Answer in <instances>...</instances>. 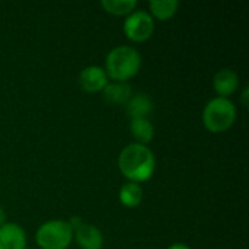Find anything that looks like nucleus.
Here are the masks:
<instances>
[{"label":"nucleus","instance_id":"f257e3e1","mask_svg":"<svg viewBox=\"0 0 249 249\" xmlns=\"http://www.w3.org/2000/svg\"><path fill=\"white\" fill-rule=\"evenodd\" d=\"M117 163L124 178L134 184L147 182L156 171V158L152 149L136 142L127 144L120 152Z\"/></svg>","mask_w":249,"mask_h":249},{"label":"nucleus","instance_id":"f03ea898","mask_svg":"<svg viewBox=\"0 0 249 249\" xmlns=\"http://www.w3.org/2000/svg\"><path fill=\"white\" fill-rule=\"evenodd\" d=\"M142 69L140 53L130 45L114 47L105 57L104 70L112 82L127 83L130 79L136 77Z\"/></svg>","mask_w":249,"mask_h":249},{"label":"nucleus","instance_id":"7ed1b4c3","mask_svg":"<svg viewBox=\"0 0 249 249\" xmlns=\"http://www.w3.org/2000/svg\"><path fill=\"white\" fill-rule=\"evenodd\" d=\"M203 124L207 131L220 134L233 127L238 118V108L229 98H212L203 108Z\"/></svg>","mask_w":249,"mask_h":249},{"label":"nucleus","instance_id":"20e7f679","mask_svg":"<svg viewBox=\"0 0 249 249\" xmlns=\"http://www.w3.org/2000/svg\"><path fill=\"white\" fill-rule=\"evenodd\" d=\"M73 229L67 220L53 219L44 222L35 232L39 249H67L73 242Z\"/></svg>","mask_w":249,"mask_h":249},{"label":"nucleus","instance_id":"39448f33","mask_svg":"<svg viewBox=\"0 0 249 249\" xmlns=\"http://www.w3.org/2000/svg\"><path fill=\"white\" fill-rule=\"evenodd\" d=\"M155 29H156L155 19L146 10H134L125 18L123 23L124 35L136 44L150 39L152 35L155 34Z\"/></svg>","mask_w":249,"mask_h":249},{"label":"nucleus","instance_id":"423d86ee","mask_svg":"<svg viewBox=\"0 0 249 249\" xmlns=\"http://www.w3.org/2000/svg\"><path fill=\"white\" fill-rule=\"evenodd\" d=\"M79 86L83 92L86 93H98L102 92L105 89V86L108 85L109 79L104 70V67L92 64L85 67L77 77Z\"/></svg>","mask_w":249,"mask_h":249},{"label":"nucleus","instance_id":"0eeeda50","mask_svg":"<svg viewBox=\"0 0 249 249\" xmlns=\"http://www.w3.org/2000/svg\"><path fill=\"white\" fill-rule=\"evenodd\" d=\"M0 249H26V232L18 223L0 226Z\"/></svg>","mask_w":249,"mask_h":249},{"label":"nucleus","instance_id":"6e6552de","mask_svg":"<svg viewBox=\"0 0 249 249\" xmlns=\"http://www.w3.org/2000/svg\"><path fill=\"white\" fill-rule=\"evenodd\" d=\"M73 239H76L77 245L82 249H102L104 242H105L101 229L86 222H83L74 231Z\"/></svg>","mask_w":249,"mask_h":249},{"label":"nucleus","instance_id":"1a4fd4ad","mask_svg":"<svg viewBox=\"0 0 249 249\" xmlns=\"http://www.w3.org/2000/svg\"><path fill=\"white\" fill-rule=\"evenodd\" d=\"M239 88V76L232 69H222L213 77V89L220 98L232 96Z\"/></svg>","mask_w":249,"mask_h":249},{"label":"nucleus","instance_id":"9d476101","mask_svg":"<svg viewBox=\"0 0 249 249\" xmlns=\"http://www.w3.org/2000/svg\"><path fill=\"white\" fill-rule=\"evenodd\" d=\"M153 101L146 93H136L125 104V111L130 120L133 118H147L153 112Z\"/></svg>","mask_w":249,"mask_h":249},{"label":"nucleus","instance_id":"9b49d317","mask_svg":"<svg viewBox=\"0 0 249 249\" xmlns=\"http://www.w3.org/2000/svg\"><path fill=\"white\" fill-rule=\"evenodd\" d=\"M102 96L107 102L114 105H125L133 96V89L128 83L108 82L105 89L102 90Z\"/></svg>","mask_w":249,"mask_h":249},{"label":"nucleus","instance_id":"f8f14e48","mask_svg":"<svg viewBox=\"0 0 249 249\" xmlns=\"http://www.w3.org/2000/svg\"><path fill=\"white\" fill-rule=\"evenodd\" d=\"M130 133L136 143L147 146L155 137V125L149 118H133L130 120Z\"/></svg>","mask_w":249,"mask_h":249},{"label":"nucleus","instance_id":"ddd939ff","mask_svg":"<svg viewBox=\"0 0 249 249\" xmlns=\"http://www.w3.org/2000/svg\"><path fill=\"white\" fill-rule=\"evenodd\" d=\"M179 9L178 0H150L149 1V13L153 19L158 20H169L172 19Z\"/></svg>","mask_w":249,"mask_h":249},{"label":"nucleus","instance_id":"4468645a","mask_svg":"<svg viewBox=\"0 0 249 249\" xmlns=\"http://www.w3.org/2000/svg\"><path fill=\"white\" fill-rule=\"evenodd\" d=\"M143 196L144 193H143L142 185L134 184V182H125L118 191V200L127 209L139 207L143 201Z\"/></svg>","mask_w":249,"mask_h":249},{"label":"nucleus","instance_id":"2eb2a0df","mask_svg":"<svg viewBox=\"0 0 249 249\" xmlns=\"http://www.w3.org/2000/svg\"><path fill=\"white\" fill-rule=\"evenodd\" d=\"M102 9L114 16H128L134 10H137L139 1L137 0H102Z\"/></svg>","mask_w":249,"mask_h":249},{"label":"nucleus","instance_id":"dca6fc26","mask_svg":"<svg viewBox=\"0 0 249 249\" xmlns=\"http://www.w3.org/2000/svg\"><path fill=\"white\" fill-rule=\"evenodd\" d=\"M166 249H191L188 245H185V244H182V242H175V244H172L171 247H168Z\"/></svg>","mask_w":249,"mask_h":249},{"label":"nucleus","instance_id":"f3484780","mask_svg":"<svg viewBox=\"0 0 249 249\" xmlns=\"http://www.w3.org/2000/svg\"><path fill=\"white\" fill-rule=\"evenodd\" d=\"M7 222V214H6V212H4V209L0 206V226H3L4 223Z\"/></svg>","mask_w":249,"mask_h":249},{"label":"nucleus","instance_id":"a211bd4d","mask_svg":"<svg viewBox=\"0 0 249 249\" xmlns=\"http://www.w3.org/2000/svg\"><path fill=\"white\" fill-rule=\"evenodd\" d=\"M248 88H245V89L242 90V104H244V105H247V102H248Z\"/></svg>","mask_w":249,"mask_h":249}]
</instances>
